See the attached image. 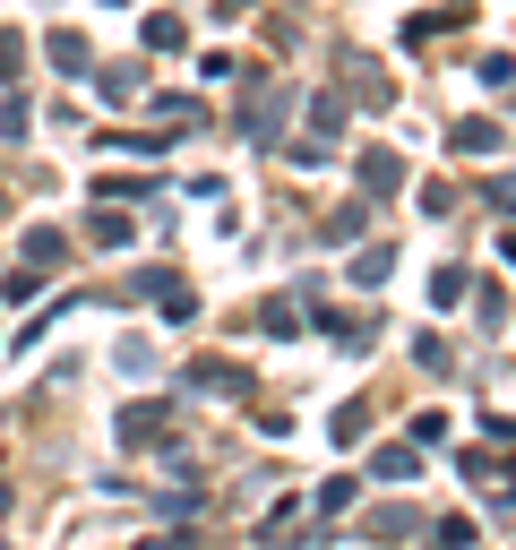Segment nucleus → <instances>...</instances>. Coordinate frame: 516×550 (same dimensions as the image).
<instances>
[{
	"mask_svg": "<svg viewBox=\"0 0 516 550\" xmlns=\"http://www.w3.org/2000/svg\"><path fill=\"white\" fill-rule=\"evenodd\" d=\"M362 181H370V190H396V181H405V164H396V155H370Z\"/></svg>",
	"mask_w": 516,
	"mask_h": 550,
	"instance_id": "nucleus-1",
	"label": "nucleus"
},
{
	"mask_svg": "<svg viewBox=\"0 0 516 550\" xmlns=\"http://www.w3.org/2000/svg\"><path fill=\"white\" fill-rule=\"evenodd\" d=\"M430 301H439V310H456V301H465V275H456V267H439V284H430Z\"/></svg>",
	"mask_w": 516,
	"mask_h": 550,
	"instance_id": "nucleus-3",
	"label": "nucleus"
},
{
	"mask_svg": "<svg viewBox=\"0 0 516 550\" xmlns=\"http://www.w3.org/2000/svg\"><path fill=\"white\" fill-rule=\"evenodd\" d=\"M456 147H465V155H491L499 129H491V121H465V129H456Z\"/></svg>",
	"mask_w": 516,
	"mask_h": 550,
	"instance_id": "nucleus-2",
	"label": "nucleus"
}]
</instances>
